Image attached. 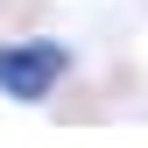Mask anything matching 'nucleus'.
<instances>
[{
	"mask_svg": "<svg viewBox=\"0 0 148 148\" xmlns=\"http://www.w3.org/2000/svg\"><path fill=\"white\" fill-rule=\"evenodd\" d=\"M71 78V49L64 42H42V35H28V42H0V92L7 99H49Z\"/></svg>",
	"mask_w": 148,
	"mask_h": 148,
	"instance_id": "nucleus-1",
	"label": "nucleus"
}]
</instances>
